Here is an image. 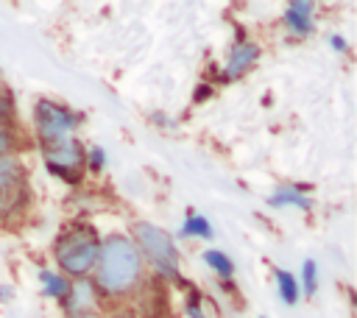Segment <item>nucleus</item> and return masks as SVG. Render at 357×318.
Here are the masks:
<instances>
[{"instance_id": "nucleus-1", "label": "nucleus", "mask_w": 357, "mask_h": 318, "mask_svg": "<svg viewBox=\"0 0 357 318\" xmlns=\"http://www.w3.org/2000/svg\"><path fill=\"white\" fill-rule=\"evenodd\" d=\"M142 254L126 234H109L100 243V254L95 262V290L103 296H126L142 279Z\"/></svg>"}, {"instance_id": "nucleus-2", "label": "nucleus", "mask_w": 357, "mask_h": 318, "mask_svg": "<svg viewBox=\"0 0 357 318\" xmlns=\"http://www.w3.org/2000/svg\"><path fill=\"white\" fill-rule=\"evenodd\" d=\"M56 262L64 273L75 279H86L89 271H95L98 254H100V240L95 237V229L86 223H73L67 226L53 245Z\"/></svg>"}, {"instance_id": "nucleus-3", "label": "nucleus", "mask_w": 357, "mask_h": 318, "mask_svg": "<svg viewBox=\"0 0 357 318\" xmlns=\"http://www.w3.org/2000/svg\"><path fill=\"white\" fill-rule=\"evenodd\" d=\"M131 234H134V245L139 248L142 259L148 257V262L156 268V273L181 282V276H178V251H176L173 237L165 229H159L153 223H145V220H137L131 226Z\"/></svg>"}, {"instance_id": "nucleus-4", "label": "nucleus", "mask_w": 357, "mask_h": 318, "mask_svg": "<svg viewBox=\"0 0 357 318\" xmlns=\"http://www.w3.org/2000/svg\"><path fill=\"white\" fill-rule=\"evenodd\" d=\"M45 153V165L53 176L75 184L81 176H84V167H86V153H84V145L73 137L67 139H59L53 145H45L42 148Z\"/></svg>"}, {"instance_id": "nucleus-5", "label": "nucleus", "mask_w": 357, "mask_h": 318, "mask_svg": "<svg viewBox=\"0 0 357 318\" xmlns=\"http://www.w3.org/2000/svg\"><path fill=\"white\" fill-rule=\"evenodd\" d=\"M78 120L81 117L75 112H70L53 100H39L33 109V123H36L42 145H53L59 139H67L73 134V128L78 126Z\"/></svg>"}, {"instance_id": "nucleus-6", "label": "nucleus", "mask_w": 357, "mask_h": 318, "mask_svg": "<svg viewBox=\"0 0 357 318\" xmlns=\"http://www.w3.org/2000/svg\"><path fill=\"white\" fill-rule=\"evenodd\" d=\"M95 296H98V290L89 279H75V282H70V290L64 296V310L70 315L89 312V307L95 304Z\"/></svg>"}, {"instance_id": "nucleus-7", "label": "nucleus", "mask_w": 357, "mask_h": 318, "mask_svg": "<svg viewBox=\"0 0 357 318\" xmlns=\"http://www.w3.org/2000/svg\"><path fill=\"white\" fill-rule=\"evenodd\" d=\"M257 59H259V47H257L254 42L240 39V42L229 50V59H226V78H237V75H243Z\"/></svg>"}, {"instance_id": "nucleus-8", "label": "nucleus", "mask_w": 357, "mask_h": 318, "mask_svg": "<svg viewBox=\"0 0 357 318\" xmlns=\"http://www.w3.org/2000/svg\"><path fill=\"white\" fill-rule=\"evenodd\" d=\"M284 22H287V28L293 31V33H298V36H304V33H310L312 31V6L307 3V0H296V3H287V8H284Z\"/></svg>"}, {"instance_id": "nucleus-9", "label": "nucleus", "mask_w": 357, "mask_h": 318, "mask_svg": "<svg viewBox=\"0 0 357 318\" xmlns=\"http://www.w3.org/2000/svg\"><path fill=\"white\" fill-rule=\"evenodd\" d=\"M28 201V187L25 181L20 184H11V187H3L0 190V218H8V215H17Z\"/></svg>"}, {"instance_id": "nucleus-10", "label": "nucleus", "mask_w": 357, "mask_h": 318, "mask_svg": "<svg viewBox=\"0 0 357 318\" xmlns=\"http://www.w3.org/2000/svg\"><path fill=\"white\" fill-rule=\"evenodd\" d=\"M268 204L271 206H296V209H301V212H310V198L298 190V187H279L271 198H268Z\"/></svg>"}, {"instance_id": "nucleus-11", "label": "nucleus", "mask_w": 357, "mask_h": 318, "mask_svg": "<svg viewBox=\"0 0 357 318\" xmlns=\"http://www.w3.org/2000/svg\"><path fill=\"white\" fill-rule=\"evenodd\" d=\"M273 276H276V287H279L282 301L284 304H296L298 301V279L290 271H284V268H276Z\"/></svg>"}, {"instance_id": "nucleus-12", "label": "nucleus", "mask_w": 357, "mask_h": 318, "mask_svg": "<svg viewBox=\"0 0 357 318\" xmlns=\"http://www.w3.org/2000/svg\"><path fill=\"white\" fill-rule=\"evenodd\" d=\"M212 234L215 232H212V226L204 215H187V220L178 232V237H201V240H212Z\"/></svg>"}, {"instance_id": "nucleus-13", "label": "nucleus", "mask_w": 357, "mask_h": 318, "mask_svg": "<svg viewBox=\"0 0 357 318\" xmlns=\"http://www.w3.org/2000/svg\"><path fill=\"white\" fill-rule=\"evenodd\" d=\"M22 170H25V167H22L14 156H0V190L25 181V173H22Z\"/></svg>"}, {"instance_id": "nucleus-14", "label": "nucleus", "mask_w": 357, "mask_h": 318, "mask_svg": "<svg viewBox=\"0 0 357 318\" xmlns=\"http://www.w3.org/2000/svg\"><path fill=\"white\" fill-rule=\"evenodd\" d=\"M39 282H42V290L45 296H53V298H64L67 290H70V282L53 271H39Z\"/></svg>"}, {"instance_id": "nucleus-15", "label": "nucleus", "mask_w": 357, "mask_h": 318, "mask_svg": "<svg viewBox=\"0 0 357 318\" xmlns=\"http://www.w3.org/2000/svg\"><path fill=\"white\" fill-rule=\"evenodd\" d=\"M184 310H187L190 318H215V304L206 296H201L198 290H192L187 296V307Z\"/></svg>"}, {"instance_id": "nucleus-16", "label": "nucleus", "mask_w": 357, "mask_h": 318, "mask_svg": "<svg viewBox=\"0 0 357 318\" xmlns=\"http://www.w3.org/2000/svg\"><path fill=\"white\" fill-rule=\"evenodd\" d=\"M204 262H206V265H209L220 279H226V282H229V279H231V273H234V265H231V259H229L223 251H215V248H212V251H206V254H204Z\"/></svg>"}, {"instance_id": "nucleus-17", "label": "nucleus", "mask_w": 357, "mask_h": 318, "mask_svg": "<svg viewBox=\"0 0 357 318\" xmlns=\"http://www.w3.org/2000/svg\"><path fill=\"white\" fill-rule=\"evenodd\" d=\"M318 271H315V262L312 259H304V268H301V287H304V293H315V287H318Z\"/></svg>"}, {"instance_id": "nucleus-18", "label": "nucleus", "mask_w": 357, "mask_h": 318, "mask_svg": "<svg viewBox=\"0 0 357 318\" xmlns=\"http://www.w3.org/2000/svg\"><path fill=\"white\" fill-rule=\"evenodd\" d=\"M103 162H106V156H103V148H89V153H86V167L92 170V173H100L103 170Z\"/></svg>"}, {"instance_id": "nucleus-19", "label": "nucleus", "mask_w": 357, "mask_h": 318, "mask_svg": "<svg viewBox=\"0 0 357 318\" xmlns=\"http://www.w3.org/2000/svg\"><path fill=\"white\" fill-rule=\"evenodd\" d=\"M329 45H332L335 50H340V53L346 50V39H343V36H332V39H329Z\"/></svg>"}, {"instance_id": "nucleus-20", "label": "nucleus", "mask_w": 357, "mask_h": 318, "mask_svg": "<svg viewBox=\"0 0 357 318\" xmlns=\"http://www.w3.org/2000/svg\"><path fill=\"white\" fill-rule=\"evenodd\" d=\"M112 318H137V315H134L131 310H120V312H114Z\"/></svg>"}, {"instance_id": "nucleus-21", "label": "nucleus", "mask_w": 357, "mask_h": 318, "mask_svg": "<svg viewBox=\"0 0 357 318\" xmlns=\"http://www.w3.org/2000/svg\"><path fill=\"white\" fill-rule=\"evenodd\" d=\"M73 318H100L98 312H81V315H73Z\"/></svg>"}, {"instance_id": "nucleus-22", "label": "nucleus", "mask_w": 357, "mask_h": 318, "mask_svg": "<svg viewBox=\"0 0 357 318\" xmlns=\"http://www.w3.org/2000/svg\"><path fill=\"white\" fill-rule=\"evenodd\" d=\"M8 296H11V290H8V287H3V290H0V298H8Z\"/></svg>"}]
</instances>
